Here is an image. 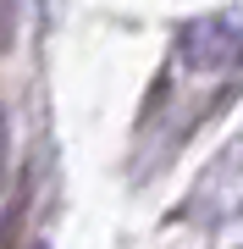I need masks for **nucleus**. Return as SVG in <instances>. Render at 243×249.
Masks as SVG:
<instances>
[{"instance_id":"obj_2","label":"nucleus","mask_w":243,"mask_h":249,"mask_svg":"<svg viewBox=\"0 0 243 249\" xmlns=\"http://www.w3.org/2000/svg\"><path fill=\"white\" fill-rule=\"evenodd\" d=\"M194 194H199L194 211L210 216V222H221V216H238V211H243V139L205 172V178H199Z\"/></svg>"},{"instance_id":"obj_1","label":"nucleus","mask_w":243,"mask_h":249,"mask_svg":"<svg viewBox=\"0 0 243 249\" xmlns=\"http://www.w3.org/2000/svg\"><path fill=\"white\" fill-rule=\"evenodd\" d=\"M177 61L188 72H243V11H216V17L182 22Z\"/></svg>"},{"instance_id":"obj_4","label":"nucleus","mask_w":243,"mask_h":249,"mask_svg":"<svg viewBox=\"0 0 243 249\" xmlns=\"http://www.w3.org/2000/svg\"><path fill=\"white\" fill-rule=\"evenodd\" d=\"M11 34H17V6H11V0H0V50L11 45Z\"/></svg>"},{"instance_id":"obj_5","label":"nucleus","mask_w":243,"mask_h":249,"mask_svg":"<svg viewBox=\"0 0 243 249\" xmlns=\"http://www.w3.org/2000/svg\"><path fill=\"white\" fill-rule=\"evenodd\" d=\"M33 249H45V244H33Z\"/></svg>"},{"instance_id":"obj_3","label":"nucleus","mask_w":243,"mask_h":249,"mask_svg":"<svg viewBox=\"0 0 243 249\" xmlns=\"http://www.w3.org/2000/svg\"><path fill=\"white\" fill-rule=\"evenodd\" d=\"M6 166H11V127H6V111H0V194H6Z\"/></svg>"}]
</instances>
